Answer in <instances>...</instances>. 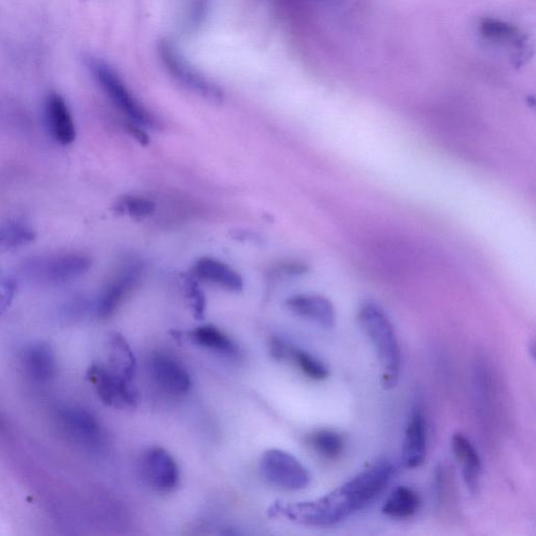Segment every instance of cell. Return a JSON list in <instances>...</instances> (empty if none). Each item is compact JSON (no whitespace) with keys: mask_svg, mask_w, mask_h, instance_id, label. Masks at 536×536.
Instances as JSON below:
<instances>
[{"mask_svg":"<svg viewBox=\"0 0 536 536\" xmlns=\"http://www.w3.org/2000/svg\"><path fill=\"white\" fill-rule=\"evenodd\" d=\"M394 474L395 466L389 459H378L321 498L297 503L278 501L268 513L272 518L285 517L305 526L337 525L371 505L387 489Z\"/></svg>","mask_w":536,"mask_h":536,"instance_id":"6da1fadb","label":"cell"},{"mask_svg":"<svg viewBox=\"0 0 536 536\" xmlns=\"http://www.w3.org/2000/svg\"><path fill=\"white\" fill-rule=\"evenodd\" d=\"M357 322L366 333L381 364L382 385L386 389L396 386L401 371V349L395 328L383 308L373 302L362 304Z\"/></svg>","mask_w":536,"mask_h":536,"instance_id":"7a4b0ae2","label":"cell"},{"mask_svg":"<svg viewBox=\"0 0 536 536\" xmlns=\"http://www.w3.org/2000/svg\"><path fill=\"white\" fill-rule=\"evenodd\" d=\"M92 267V259L82 253L69 252L35 257L21 267L22 276L44 285L70 283L83 277Z\"/></svg>","mask_w":536,"mask_h":536,"instance_id":"3957f363","label":"cell"},{"mask_svg":"<svg viewBox=\"0 0 536 536\" xmlns=\"http://www.w3.org/2000/svg\"><path fill=\"white\" fill-rule=\"evenodd\" d=\"M87 66L111 103L129 120L147 127L158 125L150 111L132 95L118 73L107 62L89 58Z\"/></svg>","mask_w":536,"mask_h":536,"instance_id":"277c9868","label":"cell"},{"mask_svg":"<svg viewBox=\"0 0 536 536\" xmlns=\"http://www.w3.org/2000/svg\"><path fill=\"white\" fill-rule=\"evenodd\" d=\"M260 473L268 484L287 491L305 489L311 479L308 469L295 456L278 449L262 455Z\"/></svg>","mask_w":536,"mask_h":536,"instance_id":"5b68a950","label":"cell"},{"mask_svg":"<svg viewBox=\"0 0 536 536\" xmlns=\"http://www.w3.org/2000/svg\"><path fill=\"white\" fill-rule=\"evenodd\" d=\"M89 382L95 387L104 405L114 408H136L139 393L133 383L102 365H93L87 371Z\"/></svg>","mask_w":536,"mask_h":536,"instance_id":"8992f818","label":"cell"},{"mask_svg":"<svg viewBox=\"0 0 536 536\" xmlns=\"http://www.w3.org/2000/svg\"><path fill=\"white\" fill-rule=\"evenodd\" d=\"M160 53L170 75L183 86L211 101H220L222 99L220 89L199 74L182 55L177 53L171 44L163 42Z\"/></svg>","mask_w":536,"mask_h":536,"instance_id":"52a82bcc","label":"cell"},{"mask_svg":"<svg viewBox=\"0 0 536 536\" xmlns=\"http://www.w3.org/2000/svg\"><path fill=\"white\" fill-rule=\"evenodd\" d=\"M141 469L146 483L158 493H171L180 484V467L162 448L147 450L142 457Z\"/></svg>","mask_w":536,"mask_h":536,"instance_id":"ba28073f","label":"cell"},{"mask_svg":"<svg viewBox=\"0 0 536 536\" xmlns=\"http://www.w3.org/2000/svg\"><path fill=\"white\" fill-rule=\"evenodd\" d=\"M150 372L155 384L168 394L185 395L192 387L188 371L167 354L153 355L150 361Z\"/></svg>","mask_w":536,"mask_h":536,"instance_id":"9c48e42d","label":"cell"},{"mask_svg":"<svg viewBox=\"0 0 536 536\" xmlns=\"http://www.w3.org/2000/svg\"><path fill=\"white\" fill-rule=\"evenodd\" d=\"M428 454V424L426 415L419 405L412 408L404 445H402V462L408 468H417L426 461Z\"/></svg>","mask_w":536,"mask_h":536,"instance_id":"30bf717a","label":"cell"},{"mask_svg":"<svg viewBox=\"0 0 536 536\" xmlns=\"http://www.w3.org/2000/svg\"><path fill=\"white\" fill-rule=\"evenodd\" d=\"M64 429L77 441L98 450L104 443L102 427L97 418L80 408H67L60 412Z\"/></svg>","mask_w":536,"mask_h":536,"instance_id":"8fae6325","label":"cell"},{"mask_svg":"<svg viewBox=\"0 0 536 536\" xmlns=\"http://www.w3.org/2000/svg\"><path fill=\"white\" fill-rule=\"evenodd\" d=\"M142 274L140 265L131 264L111 281L104 289L98 304L97 314L101 319H108L115 314L124 299L129 295L134 286H136Z\"/></svg>","mask_w":536,"mask_h":536,"instance_id":"7c38bea8","label":"cell"},{"mask_svg":"<svg viewBox=\"0 0 536 536\" xmlns=\"http://www.w3.org/2000/svg\"><path fill=\"white\" fill-rule=\"evenodd\" d=\"M285 306L294 315L325 329H331L337 324V312L331 301L323 296H293L286 300Z\"/></svg>","mask_w":536,"mask_h":536,"instance_id":"4fadbf2b","label":"cell"},{"mask_svg":"<svg viewBox=\"0 0 536 536\" xmlns=\"http://www.w3.org/2000/svg\"><path fill=\"white\" fill-rule=\"evenodd\" d=\"M46 120L52 137L61 145H71L76 140L77 132L69 105L58 94L48 96L46 104Z\"/></svg>","mask_w":536,"mask_h":536,"instance_id":"5bb4252c","label":"cell"},{"mask_svg":"<svg viewBox=\"0 0 536 536\" xmlns=\"http://www.w3.org/2000/svg\"><path fill=\"white\" fill-rule=\"evenodd\" d=\"M452 449L468 490L476 494L482 474V461L475 445L462 433H456L452 438Z\"/></svg>","mask_w":536,"mask_h":536,"instance_id":"9a60e30c","label":"cell"},{"mask_svg":"<svg viewBox=\"0 0 536 536\" xmlns=\"http://www.w3.org/2000/svg\"><path fill=\"white\" fill-rule=\"evenodd\" d=\"M194 273L200 280L216 284L228 292L239 293L243 289L240 274L230 265L214 258L199 259L194 266Z\"/></svg>","mask_w":536,"mask_h":536,"instance_id":"2e32d148","label":"cell"},{"mask_svg":"<svg viewBox=\"0 0 536 536\" xmlns=\"http://www.w3.org/2000/svg\"><path fill=\"white\" fill-rule=\"evenodd\" d=\"M27 373L39 383L51 381L56 373L55 355L48 344H33L22 354Z\"/></svg>","mask_w":536,"mask_h":536,"instance_id":"e0dca14e","label":"cell"},{"mask_svg":"<svg viewBox=\"0 0 536 536\" xmlns=\"http://www.w3.org/2000/svg\"><path fill=\"white\" fill-rule=\"evenodd\" d=\"M110 365L109 369L133 383L136 376L137 362L132 349L122 334L114 332L109 337Z\"/></svg>","mask_w":536,"mask_h":536,"instance_id":"ac0fdd59","label":"cell"},{"mask_svg":"<svg viewBox=\"0 0 536 536\" xmlns=\"http://www.w3.org/2000/svg\"><path fill=\"white\" fill-rule=\"evenodd\" d=\"M188 338L195 345L223 356L235 357L238 354L237 345L225 332L213 325L200 326L190 331Z\"/></svg>","mask_w":536,"mask_h":536,"instance_id":"d6986e66","label":"cell"},{"mask_svg":"<svg viewBox=\"0 0 536 536\" xmlns=\"http://www.w3.org/2000/svg\"><path fill=\"white\" fill-rule=\"evenodd\" d=\"M421 500L416 491L408 486H399L392 491L383 506V513L393 519H409L419 511Z\"/></svg>","mask_w":536,"mask_h":536,"instance_id":"ffe728a7","label":"cell"},{"mask_svg":"<svg viewBox=\"0 0 536 536\" xmlns=\"http://www.w3.org/2000/svg\"><path fill=\"white\" fill-rule=\"evenodd\" d=\"M34 230L24 221L12 220L0 225V254L17 250L35 239Z\"/></svg>","mask_w":536,"mask_h":536,"instance_id":"44dd1931","label":"cell"},{"mask_svg":"<svg viewBox=\"0 0 536 536\" xmlns=\"http://www.w3.org/2000/svg\"><path fill=\"white\" fill-rule=\"evenodd\" d=\"M309 443L320 456L329 460L341 457L346 448L344 437L332 430H319L312 433Z\"/></svg>","mask_w":536,"mask_h":536,"instance_id":"7402d4cb","label":"cell"},{"mask_svg":"<svg viewBox=\"0 0 536 536\" xmlns=\"http://www.w3.org/2000/svg\"><path fill=\"white\" fill-rule=\"evenodd\" d=\"M288 360L294 362L300 371L312 381H325L329 376L328 367L318 357L305 350L293 346L289 351Z\"/></svg>","mask_w":536,"mask_h":536,"instance_id":"603a6c76","label":"cell"},{"mask_svg":"<svg viewBox=\"0 0 536 536\" xmlns=\"http://www.w3.org/2000/svg\"><path fill=\"white\" fill-rule=\"evenodd\" d=\"M118 208L132 217L143 218L154 212L155 206L151 200L141 196H125L120 200Z\"/></svg>","mask_w":536,"mask_h":536,"instance_id":"cb8c5ba5","label":"cell"},{"mask_svg":"<svg viewBox=\"0 0 536 536\" xmlns=\"http://www.w3.org/2000/svg\"><path fill=\"white\" fill-rule=\"evenodd\" d=\"M17 285L12 278L0 279V316L10 307L16 294Z\"/></svg>","mask_w":536,"mask_h":536,"instance_id":"d4e9b609","label":"cell"},{"mask_svg":"<svg viewBox=\"0 0 536 536\" xmlns=\"http://www.w3.org/2000/svg\"><path fill=\"white\" fill-rule=\"evenodd\" d=\"M189 298L191 301L194 317L203 320L205 317L206 299L200 288L193 284L190 288Z\"/></svg>","mask_w":536,"mask_h":536,"instance_id":"484cf974","label":"cell"},{"mask_svg":"<svg viewBox=\"0 0 536 536\" xmlns=\"http://www.w3.org/2000/svg\"><path fill=\"white\" fill-rule=\"evenodd\" d=\"M292 347V345H289L283 339L278 337L273 338L270 344L273 359L276 361H287L289 351Z\"/></svg>","mask_w":536,"mask_h":536,"instance_id":"4316f807","label":"cell"}]
</instances>
